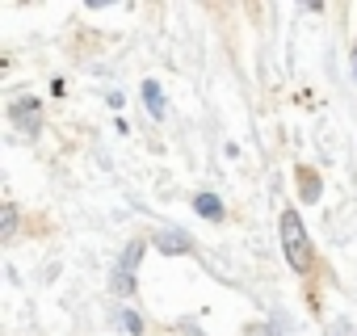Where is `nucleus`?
I'll return each mask as SVG.
<instances>
[{
    "mask_svg": "<svg viewBox=\"0 0 357 336\" xmlns=\"http://www.w3.org/2000/svg\"><path fill=\"white\" fill-rule=\"evenodd\" d=\"M282 248H286V261H290L294 273H311L315 252H311V240H307V227H303L298 211H282Z\"/></svg>",
    "mask_w": 357,
    "mask_h": 336,
    "instance_id": "obj_1",
    "label": "nucleus"
},
{
    "mask_svg": "<svg viewBox=\"0 0 357 336\" xmlns=\"http://www.w3.org/2000/svg\"><path fill=\"white\" fill-rule=\"evenodd\" d=\"M9 122L26 135H38L43 126V114H38V97H13L9 101Z\"/></svg>",
    "mask_w": 357,
    "mask_h": 336,
    "instance_id": "obj_2",
    "label": "nucleus"
},
{
    "mask_svg": "<svg viewBox=\"0 0 357 336\" xmlns=\"http://www.w3.org/2000/svg\"><path fill=\"white\" fill-rule=\"evenodd\" d=\"M151 244L164 252V257H190V252H198V244H194V236H185L181 227H168V231H155L151 236Z\"/></svg>",
    "mask_w": 357,
    "mask_h": 336,
    "instance_id": "obj_3",
    "label": "nucleus"
},
{
    "mask_svg": "<svg viewBox=\"0 0 357 336\" xmlns=\"http://www.w3.org/2000/svg\"><path fill=\"white\" fill-rule=\"evenodd\" d=\"M294 181H298V194H303V202H319V173L311 164H298V173H294Z\"/></svg>",
    "mask_w": 357,
    "mask_h": 336,
    "instance_id": "obj_4",
    "label": "nucleus"
},
{
    "mask_svg": "<svg viewBox=\"0 0 357 336\" xmlns=\"http://www.w3.org/2000/svg\"><path fill=\"white\" fill-rule=\"evenodd\" d=\"M143 261V240H130L122 248V261H118V273H135V265Z\"/></svg>",
    "mask_w": 357,
    "mask_h": 336,
    "instance_id": "obj_5",
    "label": "nucleus"
},
{
    "mask_svg": "<svg viewBox=\"0 0 357 336\" xmlns=\"http://www.w3.org/2000/svg\"><path fill=\"white\" fill-rule=\"evenodd\" d=\"M143 101H147L151 118H164V97H160V84H155V80H147V84H143Z\"/></svg>",
    "mask_w": 357,
    "mask_h": 336,
    "instance_id": "obj_6",
    "label": "nucleus"
},
{
    "mask_svg": "<svg viewBox=\"0 0 357 336\" xmlns=\"http://www.w3.org/2000/svg\"><path fill=\"white\" fill-rule=\"evenodd\" d=\"M194 211H198L202 219H223V202H219L215 194H202V198L194 202Z\"/></svg>",
    "mask_w": 357,
    "mask_h": 336,
    "instance_id": "obj_7",
    "label": "nucleus"
},
{
    "mask_svg": "<svg viewBox=\"0 0 357 336\" xmlns=\"http://www.w3.org/2000/svg\"><path fill=\"white\" fill-rule=\"evenodd\" d=\"M122 323H126V332H135V336H139V332H143V319H139V315H130V311H126V315H122Z\"/></svg>",
    "mask_w": 357,
    "mask_h": 336,
    "instance_id": "obj_8",
    "label": "nucleus"
},
{
    "mask_svg": "<svg viewBox=\"0 0 357 336\" xmlns=\"http://www.w3.org/2000/svg\"><path fill=\"white\" fill-rule=\"evenodd\" d=\"M13 223H17V211H13V206H5V240L13 236Z\"/></svg>",
    "mask_w": 357,
    "mask_h": 336,
    "instance_id": "obj_9",
    "label": "nucleus"
},
{
    "mask_svg": "<svg viewBox=\"0 0 357 336\" xmlns=\"http://www.w3.org/2000/svg\"><path fill=\"white\" fill-rule=\"evenodd\" d=\"M353 63H357V55H353ZM353 72H357V68H353Z\"/></svg>",
    "mask_w": 357,
    "mask_h": 336,
    "instance_id": "obj_10",
    "label": "nucleus"
}]
</instances>
